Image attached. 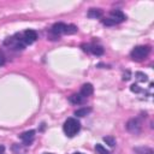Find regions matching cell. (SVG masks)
Wrapping results in <instances>:
<instances>
[{
  "label": "cell",
  "mask_w": 154,
  "mask_h": 154,
  "mask_svg": "<svg viewBox=\"0 0 154 154\" xmlns=\"http://www.w3.org/2000/svg\"><path fill=\"white\" fill-rule=\"evenodd\" d=\"M93 93H94V87H93V84H90V83H84V84L82 85V88H81V91H79V94H81L83 97L90 96Z\"/></svg>",
  "instance_id": "9"
},
{
  "label": "cell",
  "mask_w": 154,
  "mask_h": 154,
  "mask_svg": "<svg viewBox=\"0 0 154 154\" xmlns=\"http://www.w3.org/2000/svg\"><path fill=\"white\" fill-rule=\"evenodd\" d=\"M90 112H91V108L83 107V108H78L77 111H75V116H76V117H84V116L89 114Z\"/></svg>",
  "instance_id": "12"
},
{
  "label": "cell",
  "mask_w": 154,
  "mask_h": 154,
  "mask_svg": "<svg viewBox=\"0 0 154 154\" xmlns=\"http://www.w3.org/2000/svg\"><path fill=\"white\" fill-rule=\"evenodd\" d=\"M102 24H105V25H107V26H112V25H116L117 23L112 19V18H105V19H102Z\"/></svg>",
  "instance_id": "15"
},
{
  "label": "cell",
  "mask_w": 154,
  "mask_h": 154,
  "mask_svg": "<svg viewBox=\"0 0 154 154\" xmlns=\"http://www.w3.org/2000/svg\"><path fill=\"white\" fill-rule=\"evenodd\" d=\"M63 130L67 137H73L81 130V123L77 120V118H67L63 125Z\"/></svg>",
  "instance_id": "1"
},
{
  "label": "cell",
  "mask_w": 154,
  "mask_h": 154,
  "mask_svg": "<svg viewBox=\"0 0 154 154\" xmlns=\"http://www.w3.org/2000/svg\"><path fill=\"white\" fill-rule=\"evenodd\" d=\"M22 38H23V42H24L25 45H31L32 42L36 41V38H37V34H36L35 30H32V29H28V30H25V31L23 32Z\"/></svg>",
  "instance_id": "3"
},
{
  "label": "cell",
  "mask_w": 154,
  "mask_h": 154,
  "mask_svg": "<svg viewBox=\"0 0 154 154\" xmlns=\"http://www.w3.org/2000/svg\"><path fill=\"white\" fill-rule=\"evenodd\" d=\"M19 137H20V140L23 141L24 146H30V144L32 143V141H34V137H35V131H34V130H28V131L23 132V134H22Z\"/></svg>",
  "instance_id": "6"
},
{
  "label": "cell",
  "mask_w": 154,
  "mask_h": 154,
  "mask_svg": "<svg viewBox=\"0 0 154 154\" xmlns=\"http://www.w3.org/2000/svg\"><path fill=\"white\" fill-rule=\"evenodd\" d=\"M136 76H137V79L141 81V82H146L148 78H147V75L142 73V72H136Z\"/></svg>",
  "instance_id": "16"
},
{
  "label": "cell",
  "mask_w": 154,
  "mask_h": 154,
  "mask_svg": "<svg viewBox=\"0 0 154 154\" xmlns=\"http://www.w3.org/2000/svg\"><path fill=\"white\" fill-rule=\"evenodd\" d=\"M73 154H83V153H73Z\"/></svg>",
  "instance_id": "21"
},
{
  "label": "cell",
  "mask_w": 154,
  "mask_h": 154,
  "mask_svg": "<svg viewBox=\"0 0 154 154\" xmlns=\"http://www.w3.org/2000/svg\"><path fill=\"white\" fill-rule=\"evenodd\" d=\"M149 52H150V47L149 46H136L131 51L130 57L135 61H142V60H144L147 58V55L149 54Z\"/></svg>",
  "instance_id": "2"
},
{
  "label": "cell",
  "mask_w": 154,
  "mask_h": 154,
  "mask_svg": "<svg viewBox=\"0 0 154 154\" xmlns=\"http://www.w3.org/2000/svg\"><path fill=\"white\" fill-rule=\"evenodd\" d=\"M126 129H128L130 132H134V134L140 132V130H141V123H140V120L136 119V118L130 119V120L126 123Z\"/></svg>",
  "instance_id": "5"
},
{
  "label": "cell",
  "mask_w": 154,
  "mask_h": 154,
  "mask_svg": "<svg viewBox=\"0 0 154 154\" xmlns=\"http://www.w3.org/2000/svg\"><path fill=\"white\" fill-rule=\"evenodd\" d=\"M84 99H85V97H83L79 93H78V94H72V95L69 97L70 102L73 103V105H81V103H83Z\"/></svg>",
  "instance_id": "10"
},
{
  "label": "cell",
  "mask_w": 154,
  "mask_h": 154,
  "mask_svg": "<svg viewBox=\"0 0 154 154\" xmlns=\"http://www.w3.org/2000/svg\"><path fill=\"white\" fill-rule=\"evenodd\" d=\"M95 150L97 152V154H109V152L102 144H95Z\"/></svg>",
  "instance_id": "13"
},
{
  "label": "cell",
  "mask_w": 154,
  "mask_h": 154,
  "mask_svg": "<svg viewBox=\"0 0 154 154\" xmlns=\"http://www.w3.org/2000/svg\"><path fill=\"white\" fill-rule=\"evenodd\" d=\"M0 154H5V147L0 146Z\"/></svg>",
  "instance_id": "20"
},
{
  "label": "cell",
  "mask_w": 154,
  "mask_h": 154,
  "mask_svg": "<svg viewBox=\"0 0 154 154\" xmlns=\"http://www.w3.org/2000/svg\"><path fill=\"white\" fill-rule=\"evenodd\" d=\"M130 89H131V91H134V93H140V91H142V89H141L137 84H132V85L130 87Z\"/></svg>",
  "instance_id": "18"
},
{
  "label": "cell",
  "mask_w": 154,
  "mask_h": 154,
  "mask_svg": "<svg viewBox=\"0 0 154 154\" xmlns=\"http://www.w3.org/2000/svg\"><path fill=\"white\" fill-rule=\"evenodd\" d=\"M43 154H52V153H43Z\"/></svg>",
  "instance_id": "22"
},
{
  "label": "cell",
  "mask_w": 154,
  "mask_h": 154,
  "mask_svg": "<svg viewBox=\"0 0 154 154\" xmlns=\"http://www.w3.org/2000/svg\"><path fill=\"white\" fill-rule=\"evenodd\" d=\"M66 26H67V24H65V23H55V24L52 26V32H53L54 35L65 34V32H66Z\"/></svg>",
  "instance_id": "8"
},
{
  "label": "cell",
  "mask_w": 154,
  "mask_h": 154,
  "mask_svg": "<svg viewBox=\"0 0 154 154\" xmlns=\"http://www.w3.org/2000/svg\"><path fill=\"white\" fill-rule=\"evenodd\" d=\"M103 141H105L109 147H113V146L116 144V140H114L113 137H111V136H106V137H103Z\"/></svg>",
  "instance_id": "14"
},
{
  "label": "cell",
  "mask_w": 154,
  "mask_h": 154,
  "mask_svg": "<svg viewBox=\"0 0 154 154\" xmlns=\"http://www.w3.org/2000/svg\"><path fill=\"white\" fill-rule=\"evenodd\" d=\"M14 146L18 148V150H17V149H13L16 154H25V149H24V148H22L19 144H14Z\"/></svg>",
  "instance_id": "17"
},
{
  "label": "cell",
  "mask_w": 154,
  "mask_h": 154,
  "mask_svg": "<svg viewBox=\"0 0 154 154\" xmlns=\"http://www.w3.org/2000/svg\"><path fill=\"white\" fill-rule=\"evenodd\" d=\"M109 18H112L117 24H119V23H122V22H124L126 19V16L120 10H113L109 13Z\"/></svg>",
  "instance_id": "7"
},
{
  "label": "cell",
  "mask_w": 154,
  "mask_h": 154,
  "mask_svg": "<svg viewBox=\"0 0 154 154\" xmlns=\"http://www.w3.org/2000/svg\"><path fill=\"white\" fill-rule=\"evenodd\" d=\"M82 48L84 52H89L94 55H102L103 54V48L99 45H82Z\"/></svg>",
  "instance_id": "4"
},
{
  "label": "cell",
  "mask_w": 154,
  "mask_h": 154,
  "mask_svg": "<svg viewBox=\"0 0 154 154\" xmlns=\"http://www.w3.org/2000/svg\"><path fill=\"white\" fill-rule=\"evenodd\" d=\"M102 16V11L100 8H90L88 11V17L89 18H100Z\"/></svg>",
  "instance_id": "11"
},
{
  "label": "cell",
  "mask_w": 154,
  "mask_h": 154,
  "mask_svg": "<svg viewBox=\"0 0 154 154\" xmlns=\"http://www.w3.org/2000/svg\"><path fill=\"white\" fill-rule=\"evenodd\" d=\"M5 61H6V59H5V55L2 54V52H0V66H2V65L5 64Z\"/></svg>",
  "instance_id": "19"
}]
</instances>
